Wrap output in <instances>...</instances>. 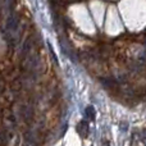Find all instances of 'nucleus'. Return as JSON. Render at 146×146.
<instances>
[{
    "instance_id": "f257e3e1",
    "label": "nucleus",
    "mask_w": 146,
    "mask_h": 146,
    "mask_svg": "<svg viewBox=\"0 0 146 146\" xmlns=\"http://www.w3.org/2000/svg\"><path fill=\"white\" fill-rule=\"evenodd\" d=\"M77 132H78V135H80L81 137L86 139V137L88 136V132H90L87 122H86V121H81L80 123L77 124Z\"/></svg>"
},
{
    "instance_id": "f03ea898",
    "label": "nucleus",
    "mask_w": 146,
    "mask_h": 146,
    "mask_svg": "<svg viewBox=\"0 0 146 146\" xmlns=\"http://www.w3.org/2000/svg\"><path fill=\"white\" fill-rule=\"evenodd\" d=\"M101 83L104 85V87L108 88V90H114V88H117V82L114 80H111V78H103L101 80Z\"/></svg>"
},
{
    "instance_id": "7ed1b4c3",
    "label": "nucleus",
    "mask_w": 146,
    "mask_h": 146,
    "mask_svg": "<svg viewBox=\"0 0 146 146\" xmlns=\"http://www.w3.org/2000/svg\"><path fill=\"white\" fill-rule=\"evenodd\" d=\"M19 111H21V115H22V118L25 119V121H28V119L32 118V110H31L28 106H22Z\"/></svg>"
},
{
    "instance_id": "20e7f679",
    "label": "nucleus",
    "mask_w": 146,
    "mask_h": 146,
    "mask_svg": "<svg viewBox=\"0 0 146 146\" xmlns=\"http://www.w3.org/2000/svg\"><path fill=\"white\" fill-rule=\"evenodd\" d=\"M85 113H86V117H87L90 121H95V118H96V111H95V108H94L92 105H88L87 108H86Z\"/></svg>"
},
{
    "instance_id": "39448f33",
    "label": "nucleus",
    "mask_w": 146,
    "mask_h": 146,
    "mask_svg": "<svg viewBox=\"0 0 146 146\" xmlns=\"http://www.w3.org/2000/svg\"><path fill=\"white\" fill-rule=\"evenodd\" d=\"M30 42H26L25 44V46H23V50H22V55H26V54H27V51L30 50Z\"/></svg>"
},
{
    "instance_id": "423d86ee",
    "label": "nucleus",
    "mask_w": 146,
    "mask_h": 146,
    "mask_svg": "<svg viewBox=\"0 0 146 146\" xmlns=\"http://www.w3.org/2000/svg\"><path fill=\"white\" fill-rule=\"evenodd\" d=\"M103 146H110V144H109V141H106L105 140V141L103 142Z\"/></svg>"
}]
</instances>
